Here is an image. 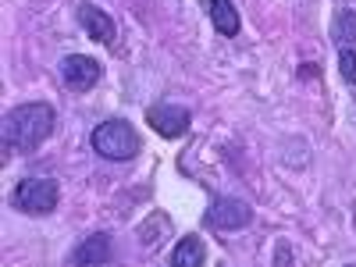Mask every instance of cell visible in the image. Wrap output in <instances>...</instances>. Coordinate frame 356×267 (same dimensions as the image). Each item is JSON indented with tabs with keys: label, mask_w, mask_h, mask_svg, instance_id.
I'll return each mask as SVG.
<instances>
[{
	"label": "cell",
	"mask_w": 356,
	"mask_h": 267,
	"mask_svg": "<svg viewBox=\"0 0 356 267\" xmlns=\"http://www.w3.org/2000/svg\"><path fill=\"white\" fill-rule=\"evenodd\" d=\"M54 122L57 114L50 104H22V107H11L4 114V150L15 154V150H36V146L54 132Z\"/></svg>",
	"instance_id": "6da1fadb"
},
{
	"label": "cell",
	"mask_w": 356,
	"mask_h": 267,
	"mask_svg": "<svg viewBox=\"0 0 356 267\" xmlns=\"http://www.w3.org/2000/svg\"><path fill=\"white\" fill-rule=\"evenodd\" d=\"M93 150L107 161H132L136 150H139V139H136V129L122 118H107L93 129Z\"/></svg>",
	"instance_id": "7a4b0ae2"
},
{
	"label": "cell",
	"mask_w": 356,
	"mask_h": 267,
	"mask_svg": "<svg viewBox=\"0 0 356 267\" xmlns=\"http://www.w3.org/2000/svg\"><path fill=\"white\" fill-rule=\"evenodd\" d=\"M57 200H61V189L54 178H25L15 189V207L25 214H50Z\"/></svg>",
	"instance_id": "3957f363"
},
{
	"label": "cell",
	"mask_w": 356,
	"mask_h": 267,
	"mask_svg": "<svg viewBox=\"0 0 356 267\" xmlns=\"http://www.w3.org/2000/svg\"><path fill=\"white\" fill-rule=\"evenodd\" d=\"M57 72H61V82L72 89V93H86V89H93L100 82V65L86 54H68Z\"/></svg>",
	"instance_id": "277c9868"
},
{
	"label": "cell",
	"mask_w": 356,
	"mask_h": 267,
	"mask_svg": "<svg viewBox=\"0 0 356 267\" xmlns=\"http://www.w3.org/2000/svg\"><path fill=\"white\" fill-rule=\"evenodd\" d=\"M250 218H253L250 203L232 200V196L214 200V203H211V211H207V225H211L214 232H235V228H246V225H250Z\"/></svg>",
	"instance_id": "5b68a950"
},
{
	"label": "cell",
	"mask_w": 356,
	"mask_h": 267,
	"mask_svg": "<svg viewBox=\"0 0 356 267\" xmlns=\"http://www.w3.org/2000/svg\"><path fill=\"white\" fill-rule=\"evenodd\" d=\"M146 122L154 125L157 136L164 139H178L186 129H189V111L178 107V104H154L150 111H146Z\"/></svg>",
	"instance_id": "8992f818"
},
{
	"label": "cell",
	"mask_w": 356,
	"mask_h": 267,
	"mask_svg": "<svg viewBox=\"0 0 356 267\" xmlns=\"http://www.w3.org/2000/svg\"><path fill=\"white\" fill-rule=\"evenodd\" d=\"M79 22H82V29H86V36L97 40V43H104V47H111L114 36H118L111 15L100 11V8H93V4H82V8H79Z\"/></svg>",
	"instance_id": "52a82bcc"
},
{
	"label": "cell",
	"mask_w": 356,
	"mask_h": 267,
	"mask_svg": "<svg viewBox=\"0 0 356 267\" xmlns=\"http://www.w3.org/2000/svg\"><path fill=\"white\" fill-rule=\"evenodd\" d=\"M107 260H111V235H104V232L89 235V239L79 250H72V257H68V264H107Z\"/></svg>",
	"instance_id": "ba28073f"
},
{
	"label": "cell",
	"mask_w": 356,
	"mask_h": 267,
	"mask_svg": "<svg viewBox=\"0 0 356 267\" xmlns=\"http://www.w3.org/2000/svg\"><path fill=\"white\" fill-rule=\"evenodd\" d=\"M211 22L221 36H239V11H235L232 0H211Z\"/></svg>",
	"instance_id": "9c48e42d"
},
{
	"label": "cell",
	"mask_w": 356,
	"mask_h": 267,
	"mask_svg": "<svg viewBox=\"0 0 356 267\" xmlns=\"http://www.w3.org/2000/svg\"><path fill=\"white\" fill-rule=\"evenodd\" d=\"M203 257H207L203 243L196 239V235H189V239H182V243L175 246L171 264H175V267H200V264H203Z\"/></svg>",
	"instance_id": "30bf717a"
},
{
	"label": "cell",
	"mask_w": 356,
	"mask_h": 267,
	"mask_svg": "<svg viewBox=\"0 0 356 267\" xmlns=\"http://www.w3.org/2000/svg\"><path fill=\"white\" fill-rule=\"evenodd\" d=\"M335 43L339 47H356V11H342L335 18Z\"/></svg>",
	"instance_id": "8fae6325"
},
{
	"label": "cell",
	"mask_w": 356,
	"mask_h": 267,
	"mask_svg": "<svg viewBox=\"0 0 356 267\" xmlns=\"http://www.w3.org/2000/svg\"><path fill=\"white\" fill-rule=\"evenodd\" d=\"M339 68H342V79L356 86V47H342L339 50Z\"/></svg>",
	"instance_id": "7c38bea8"
}]
</instances>
